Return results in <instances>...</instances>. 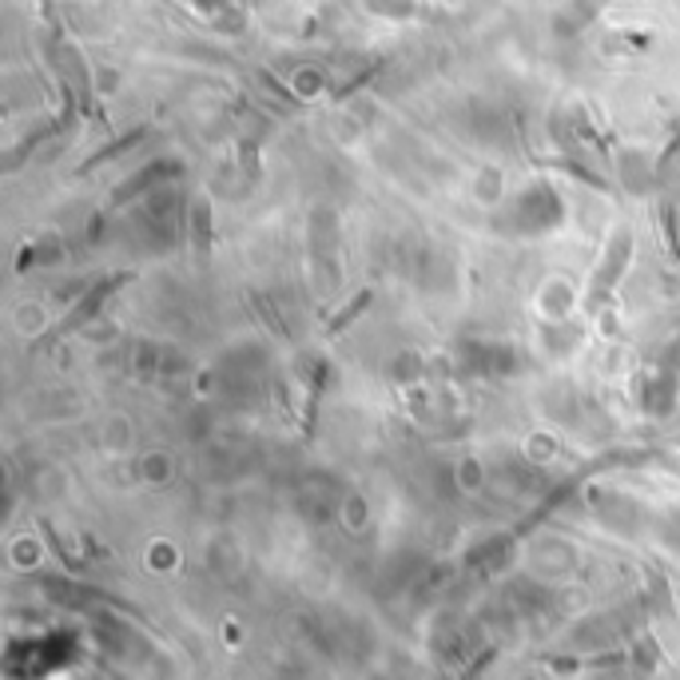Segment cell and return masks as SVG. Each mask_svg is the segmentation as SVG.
<instances>
[{
  "label": "cell",
  "instance_id": "cell-3",
  "mask_svg": "<svg viewBox=\"0 0 680 680\" xmlns=\"http://www.w3.org/2000/svg\"><path fill=\"white\" fill-rule=\"evenodd\" d=\"M187 243H191V251H196L199 263H208L211 243H215V215H211L208 191H196L191 203H187Z\"/></svg>",
  "mask_w": 680,
  "mask_h": 680
},
{
  "label": "cell",
  "instance_id": "cell-8",
  "mask_svg": "<svg viewBox=\"0 0 680 680\" xmlns=\"http://www.w3.org/2000/svg\"><path fill=\"white\" fill-rule=\"evenodd\" d=\"M143 136H148V128H136V132H128V136H120V140L116 143H108V148H104V152H96L89 160V164H80V172H92V167H99V164H108L112 155H120V152H128V148H132V143H140Z\"/></svg>",
  "mask_w": 680,
  "mask_h": 680
},
{
  "label": "cell",
  "instance_id": "cell-5",
  "mask_svg": "<svg viewBox=\"0 0 680 680\" xmlns=\"http://www.w3.org/2000/svg\"><path fill=\"white\" fill-rule=\"evenodd\" d=\"M247 307H251V318H259V323L271 330L274 339H279V342L286 339V323L279 318V307H274L271 298L259 295V291H247Z\"/></svg>",
  "mask_w": 680,
  "mask_h": 680
},
{
  "label": "cell",
  "instance_id": "cell-7",
  "mask_svg": "<svg viewBox=\"0 0 680 680\" xmlns=\"http://www.w3.org/2000/svg\"><path fill=\"white\" fill-rule=\"evenodd\" d=\"M657 223H660V239L669 247V255L680 263V231H677V208L672 203H657Z\"/></svg>",
  "mask_w": 680,
  "mask_h": 680
},
{
  "label": "cell",
  "instance_id": "cell-2",
  "mask_svg": "<svg viewBox=\"0 0 680 680\" xmlns=\"http://www.w3.org/2000/svg\"><path fill=\"white\" fill-rule=\"evenodd\" d=\"M128 283H132V271H112V274H104V279H99L96 286H89V291L80 295L77 307L68 310V315L60 318V323H52V327H48L45 335H40V339L33 342V351H45V347H56V342L72 339V335L89 327L92 318H96L99 310H104V303H108V298L116 295L120 286H128Z\"/></svg>",
  "mask_w": 680,
  "mask_h": 680
},
{
  "label": "cell",
  "instance_id": "cell-4",
  "mask_svg": "<svg viewBox=\"0 0 680 680\" xmlns=\"http://www.w3.org/2000/svg\"><path fill=\"white\" fill-rule=\"evenodd\" d=\"M179 172H184V164H179V160H160V164H148L143 172H136L128 184H120L116 191H112L108 208L116 211V208H124V203H132L136 196H143V191H148V187L164 184L167 176H179Z\"/></svg>",
  "mask_w": 680,
  "mask_h": 680
},
{
  "label": "cell",
  "instance_id": "cell-9",
  "mask_svg": "<svg viewBox=\"0 0 680 680\" xmlns=\"http://www.w3.org/2000/svg\"><path fill=\"white\" fill-rule=\"evenodd\" d=\"M677 152H680V132L672 136L669 143H665V152H660V160H657V172H665V167H669V160H672V155H677Z\"/></svg>",
  "mask_w": 680,
  "mask_h": 680
},
{
  "label": "cell",
  "instance_id": "cell-6",
  "mask_svg": "<svg viewBox=\"0 0 680 680\" xmlns=\"http://www.w3.org/2000/svg\"><path fill=\"white\" fill-rule=\"evenodd\" d=\"M371 298H374V291H371V286H366V291H359V295H354V303H347V310H339V315L330 318V323H327V330H323V339H339L342 330L351 327L354 318H359L366 307H371Z\"/></svg>",
  "mask_w": 680,
  "mask_h": 680
},
{
  "label": "cell",
  "instance_id": "cell-1",
  "mask_svg": "<svg viewBox=\"0 0 680 680\" xmlns=\"http://www.w3.org/2000/svg\"><path fill=\"white\" fill-rule=\"evenodd\" d=\"M633 231L621 223V227H613V235H609V243H605V255L601 263H597V271H593L589 279V291H585L582 298V310L585 315H601L605 307H609V298H613L617 283H621V274L629 271V263H633Z\"/></svg>",
  "mask_w": 680,
  "mask_h": 680
}]
</instances>
